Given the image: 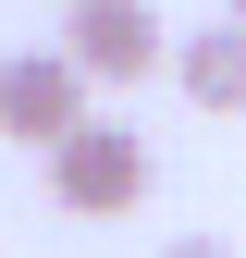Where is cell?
<instances>
[{
	"label": "cell",
	"instance_id": "6da1fadb",
	"mask_svg": "<svg viewBox=\"0 0 246 258\" xmlns=\"http://www.w3.org/2000/svg\"><path fill=\"white\" fill-rule=\"evenodd\" d=\"M184 25L160 0H61V61H74L86 86H136L148 61H172Z\"/></svg>",
	"mask_w": 246,
	"mask_h": 258
},
{
	"label": "cell",
	"instance_id": "3957f363",
	"mask_svg": "<svg viewBox=\"0 0 246 258\" xmlns=\"http://www.w3.org/2000/svg\"><path fill=\"white\" fill-rule=\"evenodd\" d=\"M86 123H99V111H86V74H74L61 49H13V61H0V136H13V148L61 160Z\"/></svg>",
	"mask_w": 246,
	"mask_h": 258
},
{
	"label": "cell",
	"instance_id": "7a4b0ae2",
	"mask_svg": "<svg viewBox=\"0 0 246 258\" xmlns=\"http://www.w3.org/2000/svg\"><path fill=\"white\" fill-rule=\"evenodd\" d=\"M148 184H160V160H148V136H136V123H111V111L86 123L61 160H49V197L74 209V221H123Z\"/></svg>",
	"mask_w": 246,
	"mask_h": 258
},
{
	"label": "cell",
	"instance_id": "277c9868",
	"mask_svg": "<svg viewBox=\"0 0 246 258\" xmlns=\"http://www.w3.org/2000/svg\"><path fill=\"white\" fill-rule=\"evenodd\" d=\"M172 86L197 111H246V25H197V37L172 49Z\"/></svg>",
	"mask_w": 246,
	"mask_h": 258
},
{
	"label": "cell",
	"instance_id": "5b68a950",
	"mask_svg": "<svg viewBox=\"0 0 246 258\" xmlns=\"http://www.w3.org/2000/svg\"><path fill=\"white\" fill-rule=\"evenodd\" d=\"M160 258H234V246H209V234H184V246H160Z\"/></svg>",
	"mask_w": 246,
	"mask_h": 258
},
{
	"label": "cell",
	"instance_id": "8992f818",
	"mask_svg": "<svg viewBox=\"0 0 246 258\" xmlns=\"http://www.w3.org/2000/svg\"><path fill=\"white\" fill-rule=\"evenodd\" d=\"M222 25H246V0H222Z\"/></svg>",
	"mask_w": 246,
	"mask_h": 258
}]
</instances>
